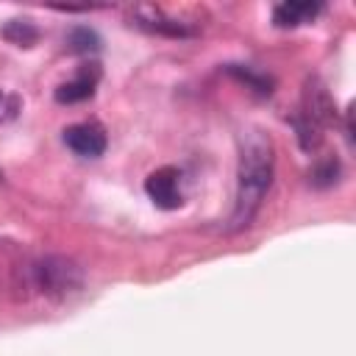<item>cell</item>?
Here are the masks:
<instances>
[{
    "mask_svg": "<svg viewBox=\"0 0 356 356\" xmlns=\"http://www.w3.org/2000/svg\"><path fill=\"white\" fill-rule=\"evenodd\" d=\"M97 81H100V67L97 64H83L70 81H64L58 89H56V100L58 103H81V100H89L97 89Z\"/></svg>",
    "mask_w": 356,
    "mask_h": 356,
    "instance_id": "cell-6",
    "label": "cell"
},
{
    "mask_svg": "<svg viewBox=\"0 0 356 356\" xmlns=\"http://www.w3.org/2000/svg\"><path fill=\"white\" fill-rule=\"evenodd\" d=\"M64 145L75 156L97 159V156H103L108 139H106V131L97 122H75V125L64 128Z\"/></svg>",
    "mask_w": 356,
    "mask_h": 356,
    "instance_id": "cell-4",
    "label": "cell"
},
{
    "mask_svg": "<svg viewBox=\"0 0 356 356\" xmlns=\"http://www.w3.org/2000/svg\"><path fill=\"white\" fill-rule=\"evenodd\" d=\"M228 72H231L234 78H239L242 83H248L256 95H270V92H273V78H267V75H261V72H256V70H250V67L228 64Z\"/></svg>",
    "mask_w": 356,
    "mask_h": 356,
    "instance_id": "cell-11",
    "label": "cell"
},
{
    "mask_svg": "<svg viewBox=\"0 0 356 356\" xmlns=\"http://www.w3.org/2000/svg\"><path fill=\"white\" fill-rule=\"evenodd\" d=\"M300 114L309 122H314L317 128H325L328 122H334V103L328 97V89L317 78H309V83L303 89V111Z\"/></svg>",
    "mask_w": 356,
    "mask_h": 356,
    "instance_id": "cell-7",
    "label": "cell"
},
{
    "mask_svg": "<svg viewBox=\"0 0 356 356\" xmlns=\"http://www.w3.org/2000/svg\"><path fill=\"white\" fill-rule=\"evenodd\" d=\"M145 192L147 197L164 209V211H172L184 203V189H181V170L178 167H159L147 175L145 181Z\"/></svg>",
    "mask_w": 356,
    "mask_h": 356,
    "instance_id": "cell-3",
    "label": "cell"
},
{
    "mask_svg": "<svg viewBox=\"0 0 356 356\" xmlns=\"http://www.w3.org/2000/svg\"><path fill=\"white\" fill-rule=\"evenodd\" d=\"M236 145H239V164H236V197L228 225L231 231H242L256 220L273 186V170H275V147L261 128L256 125L245 128Z\"/></svg>",
    "mask_w": 356,
    "mask_h": 356,
    "instance_id": "cell-1",
    "label": "cell"
},
{
    "mask_svg": "<svg viewBox=\"0 0 356 356\" xmlns=\"http://www.w3.org/2000/svg\"><path fill=\"white\" fill-rule=\"evenodd\" d=\"M339 172H342V167H339V161L337 159H325V161H320V164H314V170L309 172L312 178V184L314 186H331V184H337L339 181Z\"/></svg>",
    "mask_w": 356,
    "mask_h": 356,
    "instance_id": "cell-12",
    "label": "cell"
},
{
    "mask_svg": "<svg viewBox=\"0 0 356 356\" xmlns=\"http://www.w3.org/2000/svg\"><path fill=\"white\" fill-rule=\"evenodd\" d=\"M131 19H134V25H139V28H145V31H150V33H161V36H172V39H178V36H192L195 33V28L189 25V22H181V19H175V17H167L161 8H156V6H136L134 11H131Z\"/></svg>",
    "mask_w": 356,
    "mask_h": 356,
    "instance_id": "cell-5",
    "label": "cell"
},
{
    "mask_svg": "<svg viewBox=\"0 0 356 356\" xmlns=\"http://www.w3.org/2000/svg\"><path fill=\"white\" fill-rule=\"evenodd\" d=\"M22 108V100L14 95V92H6L0 89V122H11Z\"/></svg>",
    "mask_w": 356,
    "mask_h": 356,
    "instance_id": "cell-13",
    "label": "cell"
},
{
    "mask_svg": "<svg viewBox=\"0 0 356 356\" xmlns=\"http://www.w3.org/2000/svg\"><path fill=\"white\" fill-rule=\"evenodd\" d=\"M64 42H67V47H70L72 53H92V50L100 47V36H97L92 28H86V25L70 28L67 36H64Z\"/></svg>",
    "mask_w": 356,
    "mask_h": 356,
    "instance_id": "cell-10",
    "label": "cell"
},
{
    "mask_svg": "<svg viewBox=\"0 0 356 356\" xmlns=\"http://www.w3.org/2000/svg\"><path fill=\"white\" fill-rule=\"evenodd\" d=\"M22 289L47 298V300H64L75 292H81L83 286V270L78 261H72L70 256H39L33 261H28L22 270Z\"/></svg>",
    "mask_w": 356,
    "mask_h": 356,
    "instance_id": "cell-2",
    "label": "cell"
},
{
    "mask_svg": "<svg viewBox=\"0 0 356 356\" xmlns=\"http://www.w3.org/2000/svg\"><path fill=\"white\" fill-rule=\"evenodd\" d=\"M320 11H323L320 3H309V0H286V3H278V6L273 8V22H275L278 28H298V25L314 22Z\"/></svg>",
    "mask_w": 356,
    "mask_h": 356,
    "instance_id": "cell-8",
    "label": "cell"
},
{
    "mask_svg": "<svg viewBox=\"0 0 356 356\" xmlns=\"http://www.w3.org/2000/svg\"><path fill=\"white\" fill-rule=\"evenodd\" d=\"M3 39H8L17 47H31L39 39V31L33 28L31 19H8L3 25Z\"/></svg>",
    "mask_w": 356,
    "mask_h": 356,
    "instance_id": "cell-9",
    "label": "cell"
},
{
    "mask_svg": "<svg viewBox=\"0 0 356 356\" xmlns=\"http://www.w3.org/2000/svg\"><path fill=\"white\" fill-rule=\"evenodd\" d=\"M0 178H3V170H0Z\"/></svg>",
    "mask_w": 356,
    "mask_h": 356,
    "instance_id": "cell-14",
    "label": "cell"
}]
</instances>
